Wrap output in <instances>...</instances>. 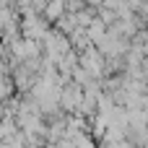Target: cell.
<instances>
[{"label": "cell", "instance_id": "6da1fadb", "mask_svg": "<svg viewBox=\"0 0 148 148\" xmlns=\"http://www.w3.org/2000/svg\"><path fill=\"white\" fill-rule=\"evenodd\" d=\"M78 68L86 70L94 81H101L104 78V57H101V52L96 47H88L86 52L78 55Z\"/></svg>", "mask_w": 148, "mask_h": 148}, {"label": "cell", "instance_id": "7a4b0ae2", "mask_svg": "<svg viewBox=\"0 0 148 148\" xmlns=\"http://www.w3.org/2000/svg\"><path fill=\"white\" fill-rule=\"evenodd\" d=\"M39 16H42V18H44V21L52 26V23H55L60 16H65V3H62V0H47Z\"/></svg>", "mask_w": 148, "mask_h": 148}, {"label": "cell", "instance_id": "3957f363", "mask_svg": "<svg viewBox=\"0 0 148 148\" xmlns=\"http://www.w3.org/2000/svg\"><path fill=\"white\" fill-rule=\"evenodd\" d=\"M18 133V127H16V122H13V117H0V140H8V138H13Z\"/></svg>", "mask_w": 148, "mask_h": 148}, {"label": "cell", "instance_id": "277c9868", "mask_svg": "<svg viewBox=\"0 0 148 148\" xmlns=\"http://www.w3.org/2000/svg\"><path fill=\"white\" fill-rule=\"evenodd\" d=\"M44 148H75L68 138H62V140H57V143H52V146H44Z\"/></svg>", "mask_w": 148, "mask_h": 148}]
</instances>
